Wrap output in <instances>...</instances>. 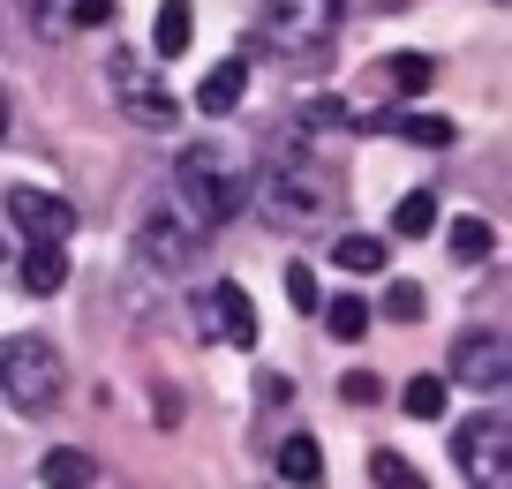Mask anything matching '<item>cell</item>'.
<instances>
[{"label":"cell","instance_id":"cell-5","mask_svg":"<svg viewBox=\"0 0 512 489\" xmlns=\"http://www.w3.org/2000/svg\"><path fill=\"white\" fill-rule=\"evenodd\" d=\"M196 249H204V226L189 219V204H181V196H151V211H144V256L159 271H189Z\"/></svg>","mask_w":512,"mask_h":489},{"label":"cell","instance_id":"cell-21","mask_svg":"<svg viewBox=\"0 0 512 489\" xmlns=\"http://www.w3.org/2000/svg\"><path fill=\"white\" fill-rule=\"evenodd\" d=\"M490 249H497L490 219H452V256H460V264H482Z\"/></svg>","mask_w":512,"mask_h":489},{"label":"cell","instance_id":"cell-2","mask_svg":"<svg viewBox=\"0 0 512 489\" xmlns=\"http://www.w3.org/2000/svg\"><path fill=\"white\" fill-rule=\"evenodd\" d=\"M249 189H264V211L272 219H287V226H317V219H332V174H324L317 158H302V151H279L264 174H249Z\"/></svg>","mask_w":512,"mask_h":489},{"label":"cell","instance_id":"cell-19","mask_svg":"<svg viewBox=\"0 0 512 489\" xmlns=\"http://www.w3.org/2000/svg\"><path fill=\"white\" fill-rule=\"evenodd\" d=\"M23 16H31L38 38H68L76 31V0H23Z\"/></svg>","mask_w":512,"mask_h":489},{"label":"cell","instance_id":"cell-6","mask_svg":"<svg viewBox=\"0 0 512 489\" xmlns=\"http://www.w3.org/2000/svg\"><path fill=\"white\" fill-rule=\"evenodd\" d=\"M264 16H272V38L287 53H324L347 16V0H264Z\"/></svg>","mask_w":512,"mask_h":489},{"label":"cell","instance_id":"cell-27","mask_svg":"<svg viewBox=\"0 0 512 489\" xmlns=\"http://www.w3.org/2000/svg\"><path fill=\"white\" fill-rule=\"evenodd\" d=\"M384 316H400V324H415V316H422V286H415V279H400L392 294H384Z\"/></svg>","mask_w":512,"mask_h":489},{"label":"cell","instance_id":"cell-3","mask_svg":"<svg viewBox=\"0 0 512 489\" xmlns=\"http://www.w3.org/2000/svg\"><path fill=\"white\" fill-rule=\"evenodd\" d=\"M0 399L16 414H53V399H61V354L46 339H8L0 347Z\"/></svg>","mask_w":512,"mask_h":489},{"label":"cell","instance_id":"cell-23","mask_svg":"<svg viewBox=\"0 0 512 489\" xmlns=\"http://www.w3.org/2000/svg\"><path fill=\"white\" fill-rule=\"evenodd\" d=\"M324 316H332V339H362L369 332V309L354 294H332V309H324Z\"/></svg>","mask_w":512,"mask_h":489},{"label":"cell","instance_id":"cell-11","mask_svg":"<svg viewBox=\"0 0 512 489\" xmlns=\"http://www.w3.org/2000/svg\"><path fill=\"white\" fill-rule=\"evenodd\" d=\"M354 128H369V136H384V128H392V136H407V143H430V151H445V143L460 136V128H452L445 113H362Z\"/></svg>","mask_w":512,"mask_h":489},{"label":"cell","instance_id":"cell-12","mask_svg":"<svg viewBox=\"0 0 512 489\" xmlns=\"http://www.w3.org/2000/svg\"><path fill=\"white\" fill-rule=\"evenodd\" d=\"M68 286V241H31L23 249V294H61Z\"/></svg>","mask_w":512,"mask_h":489},{"label":"cell","instance_id":"cell-17","mask_svg":"<svg viewBox=\"0 0 512 489\" xmlns=\"http://www.w3.org/2000/svg\"><path fill=\"white\" fill-rule=\"evenodd\" d=\"M430 226H437V196H430V189L400 196V211H392V234H400V241H422Z\"/></svg>","mask_w":512,"mask_h":489},{"label":"cell","instance_id":"cell-20","mask_svg":"<svg viewBox=\"0 0 512 489\" xmlns=\"http://www.w3.org/2000/svg\"><path fill=\"white\" fill-rule=\"evenodd\" d=\"M384 83L415 98V91H430V83H437V61H430V53H400V61L384 68Z\"/></svg>","mask_w":512,"mask_h":489},{"label":"cell","instance_id":"cell-10","mask_svg":"<svg viewBox=\"0 0 512 489\" xmlns=\"http://www.w3.org/2000/svg\"><path fill=\"white\" fill-rule=\"evenodd\" d=\"M204 324L226 339V347H256V309H249V294H241L234 279H219L204 294Z\"/></svg>","mask_w":512,"mask_h":489},{"label":"cell","instance_id":"cell-29","mask_svg":"<svg viewBox=\"0 0 512 489\" xmlns=\"http://www.w3.org/2000/svg\"><path fill=\"white\" fill-rule=\"evenodd\" d=\"M91 23H113V0H76V31H91Z\"/></svg>","mask_w":512,"mask_h":489},{"label":"cell","instance_id":"cell-8","mask_svg":"<svg viewBox=\"0 0 512 489\" xmlns=\"http://www.w3.org/2000/svg\"><path fill=\"white\" fill-rule=\"evenodd\" d=\"M505 377H512V347L497 332H467L460 347H452V384H467V392H497Z\"/></svg>","mask_w":512,"mask_h":489},{"label":"cell","instance_id":"cell-13","mask_svg":"<svg viewBox=\"0 0 512 489\" xmlns=\"http://www.w3.org/2000/svg\"><path fill=\"white\" fill-rule=\"evenodd\" d=\"M241 91H249V61L234 53V61H219L204 83H196V106H204V113H234V106H241Z\"/></svg>","mask_w":512,"mask_h":489},{"label":"cell","instance_id":"cell-1","mask_svg":"<svg viewBox=\"0 0 512 489\" xmlns=\"http://www.w3.org/2000/svg\"><path fill=\"white\" fill-rule=\"evenodd\" d=\"M174 196L189 204V219L211 234V226H226L241 204H249V158H241L234 143H219V136L189 143L181 166H174Z\"/></svg>","mask_w":512,"mask_h":489},{"label":"cell","instance_id":"cell-26","mask_svg":"<svg viewBox=\"0 0 512 489\" xmlns=\"http://www.w3.org/2000/svg\"><path fill=\"white\" fill-rule=\"evenodd\" d=\"M287 301H294V309H324L317 271H309V264H287Z\"/></svg>","mask_w":512,"mask_h":489},{"label":"cell","instance_id":"cell-9","mask_svg":"<svg viewBox=\"0 0 512 489\" xmlns=\"http://www.w3.org/2000/svg\"><path fill=\"white\" fill-rule=\"evenodd\" d=\"M113 83H121V98H128V121H136V128H174V121H181L174 91L144 83V76H136V61H113Z\"/></svg>","mask_w":512,"mask_h":489},{"label":"cell","instance_id":"cell-7","mask_svg":"<svg viewBox=\"0 0 512 489\" xmlns=\"http://www.w3.org/2000/svg\"><path fill=\"white\" fill-rule=\"evenodd\" d=\"M8 219H16V234H31V241H68V234H76L68 196L31 189V181H16V189H8Z\"/></svg>","mask_w":512,"mask_h":489},{"label":"cell","instance_id":"cell-4","mask_svg":"<svg viewBox=\"0 0 512 489\" xmlns=\"http://www.w3.org/2000/svg\"><path fill=\"white\" fill-rule=\"evenodd\" d=\"M452 459H460L467 489H505V474H512V422L505 414H467V422L452 429Z\"/></svg>","mask_w":512,"mask_h":489},{"label":"cell","instance_id":"cell-25","mask_svg":"<svg viewBox=\"0 0 512 489\" xmlns=\"http://www.w3.org/2000/svg\"><path fill=\"white\" fill-rule=\"evenodd\" d=\"M369 474H377V489H430V482H422V474L407 467L400 452H377V467H369Z\"/></svg>","mask_w":512,"mask_h":489},{"label":"cell","instance_id":"cell-18","mask_svg":"<svg viewBox=\"0 0 512 489\" xmlns=\"http://www.w3.org/2000/svg\"><path fill=\"white\" fill-rule=\"evenodd\" d=\"M332 264L339 271H384V241L377 234H339L332 241Z\"/></svg>","mask_w":512,"mask_h":489},{"label":"cell","instance_id":"cell-28","mask_svg":"<svg viewBox=\"0 0 512 489\" xmlns=\"http://www.w3.org/2000/svg\"><path fill=\"white\" fill-rule=\"evenodd\" d=\"M339 392H347V399H354V407H377V399H384V384H377V377H369V369H354V377H347V384H339Z\"/></svg>","mask_w":512,"mask_h":489},{"label":"cell","instance_id":"cell-30","mask_svg":"<svg viewBox=\"0 0 512 489\" xmlns=\"http://www.w3.org/2000/svg\"><path fill=\"white\" fill-rule=\"evenodd\" d=\"M0 136H8V91H0Z\"/></svg>","mask_w":512,"mask_h":489},{"label":"cell","instance_id":"cell-16","mask_svg":"<svg viewBox=\"0 0 512 489\" xmlns=\"http://www.w3.org/2000/svg\"><path fill=\"white\" fill-rule=\"evenodd\" d=\"M279 474H287L294 489H309V482H317V474H324L317 437H287V444H279Z\"/></svg>","mask_w":512,"mask_h":489},{"label":"cell","instance_id":"cell-31","mask_svg":"<svg viewBox=\"0 0 512 489\" xmlns=\"http://www.w3.org/2000/svg\"><path fill=\"white\" fill-rule=\"evenodd\" d=\"M0 256H8V241H0Z\"/></svg>","mask_w":512,"mask_h":489},{"label":"cell","instance_id":"cell-14","mask_svg":"<svg viewBox=\"0 0 512 489\" xmlns=\"http://www.w3.org/2000/svg\"><path fill=\"white\" fill-rule=\"evenodd\" d=\"M38 474H46V489H98V459L76 452V444H53Z\"/></svg>","mask_w":512,"mask_h":489},{"label":"cell","instance_id":"cell-22","mask_svg":"<svg viewBox=\"0 0 512 489\" xmlns=\"http://www.w3.org/2000/svg\"><path fill=\"white\" fill-rule=\"evenodd\" d=\"M400 407L415 414V422H437V414H445V377H407Z\"/></svg>","mask_w":512,"mask_h":489},{"label":"cell","instance_id":"cell-24","mask_svg":"<svg viewBox=\"0 0 512 489\" xmlns=\"http://www.w3.org/2000/svg\"><path fill=\"white\" fill-rule=\"evenodd\" d=\"M347 121H354L347 98H309V106H302V128H309V136H324V128H347Z\"/></svg>","mask_w":512,"mask_h":489},{"label":"cell","instance_id":"cell-15","mask_svg":"<svg viewBox=\"0 0 512 489\" xmlns=\"http://www.w3.org/2000/svg\"><path fill=\"white\" fill-rule=\"evenodd\" d=\"M189 31H196V8H189V0H159V23H151V53H159V61L189 53Z\"/></svg>","mask_w":512,"mask_h":489}]
</instances>
